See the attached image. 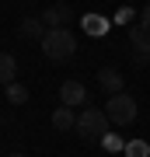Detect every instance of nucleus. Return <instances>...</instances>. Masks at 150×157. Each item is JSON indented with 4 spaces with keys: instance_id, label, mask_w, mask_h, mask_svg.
<instances>
[{
    "instance_id": "nucleus-1",
    "label": "nucleus",
    "mask_w": 150,
    "mask_h": 157,
    "mask_svg": "<svg viewBox=\"0 0 150 157\" xmlns=\"http://www.w3.org/2000/svg\"><path fill=\"white\" fill-rule=\"evenodd\" d=\"M39 42H42L45 59H52V63H67L73 52H77V35L70 28H49Z\"/></svg>"
},
{
    "instance_id": "nucleus-2",
    "label": "nucleus",
    "mask_w": 150,
    "mask_h": 157,
    "mask_svg": "<svg viewBox=\"0 0 150 157\" xmlns=\"http://www.w3.org/2000/svg\"><path fill=\"white\" fill-rule=\"evenodd\" d=\"M73 133L84 136V140H91V143H101L108 136V115H105V108H84V112L77 115Z\"/></svg>"
},
{
    "instance_id": "nucleus-3",
    "label": "nucleus",
    "mask_w": 150,
    "mask_h": 157,
    "mask_svg": "<svg viewBox=\"0 0 150 157\" xmlns=\"http://www.w3.org/2000/svg\"><path fill=\"white\" fill-rule=\"evenodd\" d=\"M105 115L112 126H129L136 119V101L133 94H126V91H119V94H108V105H105Z\"/></svg>"
},
{
    "instance_id": "nucleus-4",
    "label": "nucleus",
    "mask_w": 150,
    "mask_h": 157,
    "mask_svg": "<svg viewBox=\"0 0 150 157\" xmlns=\"http://www.w3.org/2000/svg\"><path fill=\"white\" fill-rule=\"evenodd\" d=\"M129 42H133V63L136 67H147L150 63V32L133 25V28H129Z\"/></svg>"
},
{
    "instance_id": "nucleus-5",
    "label": "nucleus",
    "mask_w": 150,
    "mask_h": 157,
    "mask_svg": "<svg viewBox=\"0 0 150 157\" xmlns=\"http://www.w3.org/2000/svg\"><path fill=\"white\" fill-rule=\"evenodd\" d=\"M60 101L67 108H84V105H87V87H84V80H63Z\"/></svg>"
},
{
    "instance_id": "nucleus-6",
    "label": "nucleus",
    "mask_w": 150,
    "mask_h": 157,
    "mask_svg": "<svg viewBox=\"0 0 150 157\" xmlns=\"http://www.w3.org/2000/svg\"><path fill=\"white\" fill-rule=\"evenodd\" d=\"M39 17H42L45 28H67V25L73 21V11H70V4H49Z\"/></svg>"
},
{
    "instance_id": "nucleus-7",
    "label": "nucleus",
    "mask_w": 150,
    "mask_h": 157,
    "mask_svg": "<svg viewBox=\"0 0 150 157\" xmlns=\"http://www.w3.org/2000/svg\"><path fill=\"white\" fill-rule=\"evenodd\" d=\"M98 84H101V91H105V94H119L126 80H122V73H119V70H112V67H105V70L98 73Z\"/></svg>"
},
{
    "instance_id": "nucleus-8",
    "label": "nucleus",
    "mask_w": 150,
    "mask_h": 157,
    "mask_svg": "<svg viewBox=\"0 0 150 157\" xmlns=\"http://www.w3.org/2000/svg\"><path fill=\"white\" fill-rule=\"evenodd\" d=\"M17 80V59L11 56V52H0V84H14Z\"/></svg>"
},
{
    "instance_id": "nucleus-9",
    "label": "nucleus",
    "mask_w": 150,
    "mask_h": 157,
    "mask_svg": "<svg viewBox=\"0 0 150 157\" xmlns=\"http://www.w3.org/2000/svg\"><path fill=\"white\" fill-rule=\"evenodd\" d=\"M52 126L60 129V133H70L73 126H77V115H73V108H67V105H60L52 112Z\"/></svg>"
},
{
    "instance_id": "nucleus-10",
    "label": "nucleus",
    "mask_w": 150,
    "mask_h": 157,
    "mask_svg": "<svg viewBox=\"0 0 150 157\" xmlns=\"http://www.w3.org/2000/svg\"><path fill=\"white\" fill-rule=\"evenodd\" d=\"M45 32H49V28L42 25V17H25L21 28H17V35H21V39H42Z\"/></svg>"
},
{
    "instance_id": "nucleus-11",
    "label": "nucleus",
    "mask_w": 150,
    "mask_h": 157,
    "mask_svg": "<svg viewBox=\"0 0 150 157\" xmlns=\"http://www.w3.org/2000/svg\"><path fill=\"white\" fill-rule=\"evenodd\" d=\"M7 101H11V105H25V101H28V87L17 84V80L7 84Z\"/></svg>"
},
{
    "instance_id": "nucleus-12",
    "label": "nucleus",
    "mask_w": 150,
    "mask_h": 157,
    "mask_svg": "<svg viewBox=\"0 0 150 157\" xmlns=\"http://www.w3.org/2000/svg\"><path fill=\"white\" fill-rule=\"evenodd\" d=\"M122 154H126V157H150V147H147L143 140H129Z\"/></svg>"
},
{
    "instance_id": "nucleus-13",
    "label": "nucleus",
    "mask_w": 150,
    "mask_h": 157,
    "mask_svg": "<svg viewBox=\"0 0 150 157\" xmlns=\"http://www.w3.org/2000/svg\"><path fill=\"white\" fill-rule=\"evenodd\" d=\"M101 147H105V150H112V154H115V150H126V143L119 140V136H105V140H101Z\"/></svg>"
},
{
    "instance_id": "nucleus-14",
    "label": "nucleus",
    "mask_w": 150,
    "mask_h": 157,
    "mask_svg": "<svg viewBox=\"0 0 150 157\" xmlns=\"http://www.w3.org/2000/svg\"><path fill=\"white\" fill-rule=\"evenodd\" d=\"M136 25H140L143 32H150V4L143 7V11H140V21H136Z\"/></svg>"
},
{
    "instance_id": "nucleus-15",
    "label": "nucleus",
    "mask_w": 150,
    "mask_h": 157,
    "mask_svg": "<svg viewBox=\"0 0 150 157\" xmlns=\"http://www.w3.org/2000/svg\"><path fill=\"white\" fill-rule=\"evenodd\" d=\"M87 28L94 32V35H101V32H105V21H98V17H91V21H87Z\"/></svg>"
},
{
    "instance_id": "nucleus-16",
    "label": "nucleus",
    "mask_w": 150,
    "mask_h": 157,
    "mask_svg": "<svg viewBox=\"0 0 150 157\" xmlns=\"http://www.w3.org/2000/svg\"><path fill=\"white\" fill-rule=\"evenodd\" d=\"M7 157H25V154H7Z\"/></svg>"
}]
</instances>
